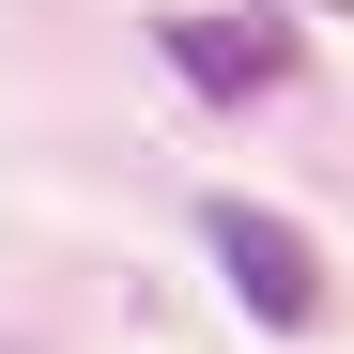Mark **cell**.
I'll return each instance as SVG.
<instances>
[{"label":"cell","instance_id":"cell-1","mask_svg":"<svg viewBox=\"0 0 354 354\" xmlns=\"http://www.w3.org/2000/svg\"><path fill=\"white\" fill-rule=\"evenodd\" d=\"M201 247H216L231 292H247L262 339H308V324H324V247H308L277 201H201Z\"/></svg>","mask_w":354,"mask_h":354},{"label":"cell","instance_id":"cell-2","mask_svg":"<svg viewBox=\"0 0 354 354\" xmlns=\"http://www.w3.org/2000/svg\"><path fill=\"white\" fill-rule=\"evenodd\" d=\"M154 46H169V77H185L201 108H262L292 62H308V31H292V16H169Z\"/></svg>","mask_w":354,"mask_h":354}]
</instances>
